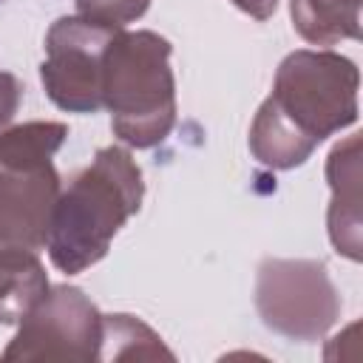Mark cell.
Returning a JSON list of instances; mask_svg holds the SVG:
<instances>
[{"label":"cell","instance_id":"ba28073f","mask_svg":"<svg viewBox=\"0 0 363 363\" xmlns=\"http://www.w3.org/2000/svg\"><path fill=\"white\" fill-rule=\"evenodd\" d=\"M326 182L332 190V201L326 210L329 241L337 255L349 261L363 258V199H360V133L346 136L329 150L326 159Z\"/></svg>","mask_w":363,"mask_h":363},{"label":"cell","instance_id":"5bb4252c","mask_svg":"<svg viewBox=\"0 0 363 363\" xmlns=\"http://www.w3.org/2000/svg\"><path fill=\"white\" fill-rule=\"evenodd\" d=\"M147 6L150 0H77V14L108 28H125L136 23Z\"/></svg>","mask_w":363,"mask_h":363},{"label":"cell","instance_id":"4fadbf2b","mask_svg":"<svg viewBox=\"0 0 363 363\" xmlns=\"http://www.w3.org/2000/svg\"><path fill=\"white\" fill-rule=\"evenodd\" d=\"M68 125L34 119L0 130V162L17 167H43L54 164V153L65 145Z\"/></svg>","mask_w":363,"mask_h":363},{"label":"cell","instance_id":"9c48e42d","mask_svg":"<svg viewBox=\"0 0 363 363\" xmlns=\"http://www.w3.org/2000/svg\"><path fill=\"white\" fill-rule=\"evenodd\" d=\"M315 147L318 142L289 122L269 96L261 102L250 125V153L258 164L269 170H292L301 167L315 153Z\"/></svg>","mask_w":363,"mask_h":363},{"label":"cell","instance_id":"6da1fadb","mask_svg":"<svg viewBox=\"0 0 363 363\" xmlns=\"http://www.w3.org/2000/svg\"><path fill=\"white\" fill-rule=\"evenodd\" d=\"M145 199V182L128 147H99L91 164L60 190L48 230V258L65 275L99 264L113 235L133 218Z\"/></svg>","mask_w":363,"mask_h":363},{"label":"cell","instance_id":"7c38bea8","mask_svg":"<svg viewBox=\"0 0 363 363\" xmlns=\"http://www.w3.org/2000/svg\"><path fill=\"white\" fill-rule=\"evenodd\" d=\"M173 360L176 354L162 343V337L136 315L113 312L102 315L99 360Z\"/></svg>","mask_w":363,"mask_h":363},{"label":"cell","instance_id":"5b68a950","mask_svg":"<svg viewBox=\"0 0 363 363\" xmlns=\"http://www.w3.org/2000/svg\"><path fill=\"white\" fill-rule=\"evenodd\" d=\"M102 312L79 286H48L20 320L17 335L3 349V360H99Z\"/></svg>","mask_w":363,"mask_h":363},{"label":"cell","instance_id":"277c9868","mask_svg":"<svg viewBox=\"0 0 363 363\" xmlns=\"http://www.w3.org/2000/svg\"><path fill=\"white\" fill-rule=\"evenodd\" d=\"M255 309L281 337L320 340L340 318V295L320 261L264 258L255 272Z\"/></svg>","mask_w":363,"mask_h":363},{"label":"cell","instance_id":"9a60e30c","mask_svg":"<svg viewBox=\"0 0 363 363\" xmlns=\"http://www.w3.org/2000/svg\"><path fill=\"white\" fill-rule=\"evenodd\" d=\"M20 102H23V82L14 74L0 71V130L9 128Z\"/></svg>","mask_w":363,"mask_h":363},{"label":"cell","instance_id":"8fae6325","mask_svg":"<svg viewBox=\"0 0 363 363\" xmlns=\"http://www.w3.org/2000/svg\"><path fill=\"white\" fill-rule=\"evenodd\" d=\"M363 0H289L295 31L312 45H335L340 40H360Z\"/></svg>","mask_w":363,"mask_h":363},{"label":"cell","instance_id":"7a4b0ae2","mask_svg":"<svg viewBox=\"0 0 363 363\" xmlns=\"http://www.w3.org/2000/svg\"><path fill=\"white\" fill-rule=\"evenodd\" d=\"M173 45L156 31L119 28L102 57V108L128 147L145 150L164 142L176 125Z\"/></svg>","mask_w":363,"mask_h":363},{"label":"cell","instance_id":"30bf717a","mask_svg":"<svg viewBox=\"0 0 363 363\" xmlns=\"http://www.w3.org/2000/svg\"><path fill=\"white\" fill-rule=\"evenodd\" d=\"M45 289L48 275L37 250L0 247V323H20Z\"/></svg>","mask_w":363,"mask_h":363},{"label":"cell","instance_id":"3957f363","mask_svg":"<svg viewBox=\"0 0 363 363\" xmlns=\"http://www.w3.org/2000/svg\"><path fill=\"white\" fill-rule=\"evenodd\" d=\"M357 65L329 48H298L275 71L269 99L318 145L357 122Z\"/></svg>","mask_w":363,"mask_h":363},{"label":"cell","instance_id":"52a82bcc","mask_svg":"<svg viewBox=\"0 0 363 363\" xmlns=\"http://www.w3.org/2000/svg\"><path fill=\"white\" fill-rule=\"evenodd\" d=\"M60 190L54 164L17 167L0 162V247L43 250Z\"/></svg>","mask_w":363,"mask_h":363},{"label":"cell","instance_id":"8992f818","mask_svg":"<svg viewBox=\"0 0 363 363\" xmlns=\"http://www.w3.org/2000/svg\"><path fill=\"white\" fill-rule=\"evenodd\" d=\"M116 31L119 28L91 23L79 14L51 23L40 82L60 111L96 113L102 108V57Z\"/></svg>","mask_w":363,"mask_h":363},{"label":"cell","instance_id":"2e32d148","mask_svg":"<svg viewBox=\"0 0 363 363\" xmlns=\"http://www.w3.org/2000/svg\"><path fill=\"white\" fill-rule=\"evenodd\" d=\"M230 3L244 14H250L252 20H269L278 9V0H230Z\"/></svg>","mask_w":363,"mask_h":363}]
</instances>
